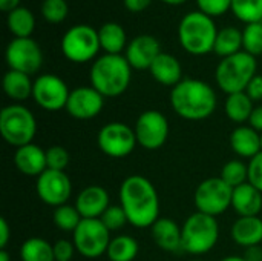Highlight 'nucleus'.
I'll return each instance as SVG.
<instances>
[{"label": "nucleus", "instance_id": "obj_1", "mask_svg": "<svg viewBox=\"0 0 262 261\" xmlns=\"http://www.w3.org/2000/svg\"><path fill=\"white\" fill-rule=\"evenodd\" d=\"M118 198L129 225L137 229L152 228L160 218V197L157 188L143 175L135 174L124 178L120 186Z\"/></svg>", "mask_w": 262, "mask_h": 261}, {"label": "nucleus", "instance_id": "obj_2", "mask_svg": "<svg viewBox=\"0 0 262 261\" xmlns=\"http://www.w3.org/2000/svg\"><path fill=\"white\" fill-rule=\"evenodd\" d=\"M218 105L215 89L198 78H183L170 91V106L175 114L189 122L209 118Z\"/></svg>", "mask_w": 262, "mask_h": 261}, {"label": "nucleus", "instance_id": "obj_3", "mask_svg": "<svg viewBox=\"0 0 262 261\" xmlns=\"http://www.w3.org/2000/svg\"><path fill=\"white\" fill-rule=\"evenodd\" d=\"M91 86L104 98L124 94L132 80V66L123 54H103L97 57L89 71Z\"/></svg>", "mask_w": 262, "mask_h": 261}, {"label": "nucleus", "instance_id": "obj_4", "mask_svg": "<svg viewBox=\"0 0 262 261\" xmlns=\"http://www.w3.org/2000/svg\"><path fill=\"white\" fill-rule=\"evenodd\" d=\"M218 31L213 17L200 9L190 11L178 25V42L186 52L192 55H206L213 52Z\"/></svg>", "mask_w": 262, "mask_h": 261}, {"label": "nucleus", "instance_id": "obj_5", "mask_svg": "<svg viewBox=\"0 0 262 261\" xmlns=\"http://www.w3.org/2000/svg\"><path fill=\"white\" fill-rule=\"evenodd\" d=\"M256 57L241 51L235 55L221 58L215 69V80L218 88L227 95L244 92L250 80L258 74Z\"/></svg>", "mask_w": 262, "mask_h": 261}, {"label": "nucleus", "instance_id": "obj_6", "mask_svg": "<svg viewBox=\"0 0 262 261\" xmlns=\"http://www.w3.org/2000/svg\"><path fill=\"white\" fill-rule=\"evenodd\" d=\"M183 229V251L190 255H204L210 252L220 238V225L216 217L193 212L187 217Z\"/></svg>", "mask_w": 262, "mask_h": 261}, {"label": "nucleus", "instance_id": "obj_7", "mask_svg": "<svg viewBox=\"0 0 262 261\" xmlns=\"http://www.w3.org/2000/svg\"><path fill=\"white\" fill-rule=\"evenodd\" d=\"M0 134L3 140L17 148L32 143L37 134L34 114L20 103H12L0 111Z\"/></svg>", "mask_w": 262, "mask_h": 261}, {"label": "nucleus", "instance_id": "obj_8", "mask_svg": "<svg viewBox=\"0 0 262 261\" xmlns=\"http://www.w3.org/2000/svg\"><path fill=\"white\" fill-rule=\"evenodd\" d=\"M61 52L72 63H88L95 60L101 46L98 31L89 25H74L61 37Z\"/></svg>", "mask_w": 262, "mask_h": 261}, {"label": "nucleus", "instance_id": "obj_9", "mask_svg": "<svg viewBox=\"0 0 262 261\" xmlns=\"http://www.w3.org/2000/svg\"><path fill=\"white\" fill-rule=\"evenodd\" d=\"M72 242L77 252L84 258H98L107 252L111 243V231L100 218H83L72 232Z\"/></svg>", "mask_w": 262, "mask_h": 261}, {"label": "nucleus", "instance_id": "obj_10", "mask_svg": "<svg viewBox=\"0 0 262 261\" xmlns=\"http://www.w3.org/2000/svg\"><path fill=\"white\" fill-rule=\"evenodd\" d=\"M233 188H230L221 177H210L201 182L193 195L198 212L218 217L232 206Z\"/></svg>", "mask_w": 262, "mask_h": 261}, {"label": "nucleus", "instance_id": "obj_11", "mask_svg": "<svg viewBox=\"0 0 262 261\" xmlns=\"http://www.w3.org/2000/svg\"><path fill=\"white\" fill-rule=\"evenodd\" d=\"M97 145L104 155L124 158L134 152L138 142L134 128L121 122H111L98 131Z\"/></svg>", "mask_w": 262, "mask_h": 261}, {"label": "nucleus", "instance_id": "obj_12", "mask_svg": "<svg viewBox=\"0 0 262 261\" xmlns=\"http://www.w3.org/2000/svg\"><path fill=\"white\" fill-rule=\"evenodd\" d=\"M134 131L141 148L147 151H157L167 142L170 126L164 114L155 109H149L138 115Z\"/></svg>", "mask_w": 262, "mask_h": 261}, {"label": "nucleus", "instance_id": "obj_13", "mask_svg": "<svg viewBox=\"0 0 262 261\" xmlns=\"http://www.w3.org/2000/svg\"><path fill=\"white\" fill-rule=\"evenodd\" d=\"M69 94L66 82L55 74H41L34 80L32 100L45 111L57 112L64 109Z\"/></svg>", "mask_w": 262, "mask_h": 261}, {"label": "nucleus", "instance_id": "obj_14", "mask_svg": "<svg viewBox=\"0 0 262 261\" xmlns=\"http://www.w3.org/2000/svg\"><path fill=\"white\" fill-rule=\"evenodd\" d=\"M5 58L9 69L28 75L35 74L43 65V52L32 37L12 38L6 46Z\"/></svg>", "mask_w": 262, "mask_h": 261}, {"label": "nucleus", "instance_id": "obj_15", "mask_svg": "<svg viewBox=\"0 0 262 261\" xmlns=\"http://www.w3.org/2000/svg\"><path fill=\"white\" fill-rule=\"evenodd\" d=\"M38 198L52 208L68 205V200L72 195V183L64 171H51L46 169L35 185Z\"/></svg>", "mask_w": 262, "mask_h": 261}, {"label": "nucleus", "instance_id": "obj_16", "mask_svg": "<svg viewBox=\"0 0 262 261\" xmlns=\"http://www.w3.org/2000/svg\"><path fill=\"white\" fill-rule=\"evenodd\" d=\"M104 108V97L92 86H78L71 91L66 112L75 120L95 118Z\"/></svg>", "mask_w": 262, "mask_h": 261}, {"label": "nucleus", "instance_id": "obj_17", "mask_svg": "<svg viewBox=\"0 0 262 261\" xmlns=\"http://www.w3.org/2000/svg\"><path fill=\"white\" fill-rule=\"evenodd\" d=\"M161 52H163L161 45L157 37L149 35V34H141L127 43L124 57L132 66V69L146 71V69H150L152 63Z\"/></svg>", "mask_w": 262, "mask_h": 261}, {"label": "nucleus", "instance_id": "obj_18", "mask_svg": "<svg viewBox=\"0 0 262 261\" xmlns=\"http://www.w3.org/2000/svg\"><path fill=\"white\" fill-rule=\"evenodd\" d=\"M74 206L83 218H101V215L111 206L109 194L103 186H86L77 195Z\"/></svg>", "mask_w": 262, "mask_h": 261}, {"label": "nucleus", "instance_id": "obj_19", "mask_svg": "<svg viewBox=\"0 0 262 261\" xmlns=\"http://www.w3.org/2000/svg\"><path fill=\"white\" fill-rule=\"evenodd\" d=\"M14 165L23 175L38 178L48 169L46 149L34 143L17 148L14 154Z\"/></svg>", "mask_w": 262, "mask_h": 261}, {"label": "nucleus", "instance_id": "obj_20", "mask_svg": "<svg viewBox=\"0 0 262 261\" xmlns=\"http://www.w3.org/2000/svg\"><path fill=\"white\" fill-rule=\"evenodd\" d=\"M154 243L166 252L183 251V229L181 226L167 217H160L150 228Z\"/></svg>", "mask_w": 262, "mask_h": 261}, {"label": "nucleus", "instance_id": "obj_21", "mask_svg": "<svg viewBox=\"0 0 262 261\" xmlns=\"http://www.w3.org/2000/svg\"><path fill=\"white\" fill-rule=\"evenodd\" d=\"M150 75L154 77L155 82H158L163 86H177L183 80V68L180 60L169 54V52H161L155 62L150 66Z\"/></svg>", "mask_w": 262, "mask_h": 261}, {"label": "nucleus", "instance_id": "obj_22", "mask_svg": "<svg viewBox=\"0 0 262 261\" xmlns=\"http://www.w3.org/2000/svg\"><path fill=\"white\" fill-rule=\"evenodd\" d=\"M229 142L233 152L241 158L252 160L261 152V134L250 125L235 128L229 137Z\"/></svg>", "mask_w": 262, "mask_h": 261}, {"label": "nucleus", "instance_id": "obj_23", "mask_svg": "<svg viewBox=\"0 0 262 261\" xmlns=\"http://www.w3.org/2000/svg\"><path fill=\"white\" fill-rule=\"evenodd\" d=\"M232 208L239 217H258L262 211V192L249 182L235 188Z\"/></svg>", "mask_w": 262, "mask_h": 261}, {"label": "nucleus", "instance_id": "obj_24", "mask_svg": "<svg viewBox=\"0 0 262 261\" xmlns=\"http://www.w3.org/2000/svg\"><path fill=\"white\" fill-rule=\"evenodd\" d=\"M232 240L241 248L258 246L262 243V218L258 217H239L232 229Z\"/></svg>", "mask_w": 262, "mask_h": 261}, {"label": "nucleus", "instance_id": "obj_25", "mask_svg": "<svg viewBox=\"0 0 262 261\" xmlns=\"http://www.w3.org/2000/svg\"><path fill=\"white\" fill-rule=\"evenodd\" d=\"M98 38H100V46L104 51V54L118 55L127 48L126 31L120 23H115V22H107L101 25V28L98 29Z\"/></svg>", "mask_w": 262, "mask_h": 261}, {"label": "nucleus", "instance_id": "obj_26", "mask_svg": "<svg viewBox=\"0 0 262 261\" xmlns=\"http://www.w3.org/2000/svg\"><path fill=\"white\" fill-rule=\"evenodd\" d=\"M32 88L34 82L28 74L9 69L3 75V91L6 97H9L14 102H23L32 97Z\"/></svg>", "mask_w": 262, "mask_h": 261}, {"label": "nucleus", "instance_id": "obj_27", "mask_svg": "<svg viewBox=\"0 0 262 261\" xmlns=\"http://www.w3.org/2000/svg\"><path fill=\"white\" fill-rule=\"evenodd\" d=\"M6 26L14 38H28L35 29V17L26 6H18L6 15Z\"/></svg>", "mask_w": 262, "mask_h": 261}, {"label": "nucleus", "instance_id": "obj_28", "mask_svg": "<svg viewBox=\"0 0 262 261\" xmlns=\"http://www.w3.org/2000/svg\"><path fill=\"white\" fill-rule=\"evenodd\" d=\"M253 100L244 92H235L227 95L226 103H224V111L226 115L229 117L230 122L243 125L250 120V115L253 112Z\"/></svg>", "mask_w": 262, "mask_h": 261}, {"label": "nucleus", "instance_id": "obj_29", "mask_svg": "<svg viewBox=\"0 0 262 261\" xmlns=\"http://www.w3.org/2000/svg\"><path fill=\"white\" fill-rule=\"evenodd\" d=\"M243 51V29L235 26H226L218 31L213 52L221 58L235 55Z\"/></svg>", "mask_w": 262, "mask_h": 261}, {"label": "nucleus", "instance_id": "obj_30", "mask_svg": "<svg viewBox=\"0 0 262 261\" xmlns=\"http://www.w3.org/2000/svg\"><path fill=\"white\" fill-rule=\"evenodd\" d=\"M21 261H55L54 245L40 237H31L25 240L18 251Z\"/></svg>", "mask_w": 262, "mask_h": 261}, {"label": "nucleus", "instance_id": "obj_31", "mask_svg": "<svg viewBox=\"0 0 262 261\" xmlns=\"http://www.w3.org/2000/svg\"><path fill=\"white\" fill-rule=\"evenodd\" d=\"M140 252L138 242L130 235H117L111 240L107 248V258L111 261H134Z\"/></svg>", "mask_w": 262, "mask_h": 261}, {"label": "nucleus", "instance_id": "obj_32", "mask_svg": "<svg viewBox=\"0 0 262 261\" xmlns=\"http://www.w3.org/2000/svg\"><path fill=\"white\" fill-rule=\"evenodd\" d=\"M230 11L246 25L262 22V0H232Z\"/></svg>", "mask_w": 262, "mask_h": 261}, {"label": "nucleus", "instance_id": "obj_33", "mask_svg": "<svg viewBox=\"0 0 262 261\" xmlns=\"http://www.w3.org/2000/svg\"><path fill=\"white\" fill-rule=\"evenodd\" d=\"M52 220H54V225L60 231H63V232H74L78 228V225L81 223L83 217L80 215V212L77 211L75 206L63 205V206L55 208Z\"/></svg>", "mask_w": 262, "mask_h": 261}, {"label": "nucleus", "instance_id": "obj_34", "mask_svg": "<svg viewBox=\"0 0 262 261\" xmlns=\"http://www.w3.org/2000/svg\"><path fill=\"white\" fill-rule=\"evenodd\" d=\"M220 177L235 189L249 182V165L241 160H230L223 166Z\"/></svg>", "mask_w": 262, "mask_h": 261}, {"label": "nucleus", "instance_id": "obj_35", "mask_svg": "<svg viewBox=\"0 0 262 261\" xmlns=\"http://www.w3.org/2000/svg\"><path fill=\"white\" fill-rule=\"evenodd\" d=\"M243 51L258 57L262 54V22L249 23L243 29Z\"/></svg>", "mask_w": 262, "mask_h": 261}, {"label": "nucleus", "instance_id": "obj_36", "mask_svg": "<svg viewBox=\"0 0 262 261\" xmlns=\"http://www.w3.org/2000/svg\"><path fill=\"white\" fill-rule=\"evenodd\" d=\"M69 12V6L66 0H43L41 3V17L51 23L58 25L61 23Z\"/></svg>", "mask_w": 262, "mask_h": 261}, {"label": "nucleus", "instance_id": "obj_37", "mask_svg": "<svg viewBox=\"0 0 262 261\" xmlns=\"http://www.w3.org/2000/svg\"><path fill=\"white\" fill-rule=\"evenodd\" d=\"M100 220L103 222V225H104L111 232L120 231V229H123V228L129 223L127 215H126L124 209L121 208V205H111V206L106 209V212L101 215Z\"/></svg>", "mask_w": 262, "mask_h": 261}, {"label": "nucleus", "instance_id": "obj_38", "mask_svg": "<svg viewBox=\"0 0 262 261\" xmlns=\"http://www.w3.org/2000/svg\"><path fill=\"white\" fill-rule=\"evenodd\" d=\"M46 165L51 171H64L69 165V152L60 145L49 146L46 149Z\"/></svg>", "mask_w": 262, "mask_h": 261}, {"label": "nucleus", "instance_id": "obj_39", "mask_svg": "<svg viewBox=\"0 0 262 261\" xmlns=\"http://www.w3.org/2000/svg\"><path fill=\"white\" fill-rule=\"evenodd\" d=\"M201 12L210 17H220L232 9V0H196Z\"/></svg>", "mask_w": 262, "mask_h": 261}, {"label": "nucleus", "instance_id": "obj_40", "mask_svg": "<svg viewBox=\"0 0 262 261\" xmlns=\"http://www.w3.org/2000/svg\"><path fill=\"white\" fill-rule=\"evenodd\" d=\"M249 183L262 192V152L249 162Z\"/></svg>", "mask_w": 262, "mask_h": 261}, {"label": "nucleus", "instance_id": "obj_41", "mask_svg": "<svg viewBox=\"0 0 262 261\" xmlns=\"http://www.w3.org/2000/svg\"><path fill=\"white\" fill-rule=\"evenodd\" d=\"M77 252L74 242L69 240H58L54 243V257L55 261H72L74 254Z\"/></svg>", "mask_w": 262, "mask_h": 261}, {"label": "nucleus", "instance_id": "obj_42", "mask_svg": "<svg viewBox=\"0 0 262 261\" xmlns=\"http://www.w3.org/2000/svg\"><path fill=\"white\" fill-rule=\"evenodd\" d=\"M246 94H247L253 102H259V100H262V75L261 74H256V75L250 80V83H249V86H247V89H246Z\"/></svg>", "mask_w": 262, "mask_h": 261}, {"label": "nucleus", "instance_id": "obj_43", "mask_svg": "<svg viewBox=\"0 0 262 261\" xmlns=\"http://www.w3.org/2000/svg\"><path fill=\"white\" fill-rule=\"evenodd\" d=\"M123 3L130 12H143L149 8L152 0H123Z\"/></svg>", "mask_w": 262, "mask_h": 261}, {"label": "nucleus", "instance_id": "obj_44", "mask_svg": "<svg viewBox=\"0 0 262 261\" xmlns=\"http://www.w3.org/2000/svg\"><path fill=\"white\" fill-rule=\"evenodd\" d=\"M11 240V228L6 218H0V248L6 249L8 243Z\"/></svg>", "mask_w": 262, "mask_h": 261}, {"label": "nucleus", "instance_id": "obj_45", "mask_svg": "<svg viewBox=\"0 0 262 261\" xmlns=\"http://www.w3.org/2000/svg\"><path fill=\"white\" fill-rule=\"evenodd\" d=\"M250 126L253 129H256L259 134H262V105L259 106H255L252 115H250V120H249Z\"/></svg>", "mask_w": 262, "mask_h": 261}, {"label": "nucleus", "instance_id": "obj_46", "mask_svg": "<svg viewBox=\"0 0 262 261\" xmlns=\"http://www.w3.org/2000/svg\"><path fill=\"white\" fill-rule=\"evenodd\" d=\"M244 260L246 261H262V248L261 245L258 246H250V248H246L244 249V254H243Z\"/></svg>", "mask_w": 262, "mask_h": 261}, {"label": "nucleus", "instance_id": "obj_47", "mask_svg": "<svg viewBox=\"0 0 262 261\" xmlns=\"http://www.w3.org/2000/svg\"><path fill=\"white\" fill-rule=\"evenodd\" d=\"M18 6H21L20 0H0V9L6 14H9L11 11H14Z\"/></svg>", "mask_w": 262, "mask_h": 261}, {"label": "nucleus", "instance_id": "obj_48", "mask_svg": "<svg viewBox=\"0 0 262 261\" xmlns=\"http://www.w3.org/2000/svg\"><path fill=\"white\" fill-rule=\"evenodd\" d=\"M0 261H11V255L6 249H0Z\"/></svg>", "mask_w": 262, "mask_h": 261}, {"label": "nucleus", "instance_id": "obj_49", "mask_svg": "<svg viewBox=\"0 0 262 261\" xmlns=\"http://www.w3.org/2000/svg\"><path fill=\"white\" fill-rule=\"evenodd\" d=\"M221 261H246V260H244V257H243V255H229V257L223 258Z\"/></svg>", "mask_w": 262, "mask_h": 261}, {"label": "nucleus", "instance_id": "obj_50", "mask_svg": "<svg viewBox=\"0 0 262 261\" xmlns=\"http://www.w3.org/2000/svg\"><path fill=\"white\" fill-rule=\"evenodd\" d=\"M161 2L166 3V5H183L187 0H161Z\"/></svg>", "mask_w": 262, "mask_h": 261}, {"label": "nucleus", "instance_id": "obj_51", "mask_svg": "<svg viewBox=\"0 0 262 261\" xmlns=\"http://www.w3.org/2000/svg\"><path fill=\"white\" fill-rule=\"evenodd\" d=\"M261 152H262V134H261Z\"/></svg>", "mask_w": 262, "mask_h": 261}, {"label": "nucleus", "instance_id": "obj_52", "mask_svg": "<svg viewBox=\"0 0 262 261\" xmlns=\"http://www.w3.org/2000/svg\"><path fill=\"white\" fill-rule=\"evenodd\" d=\"M192 261H203V260H192Z\"/></svg>", "mask_w": 262, "mask_h": 261}]
</instances>
